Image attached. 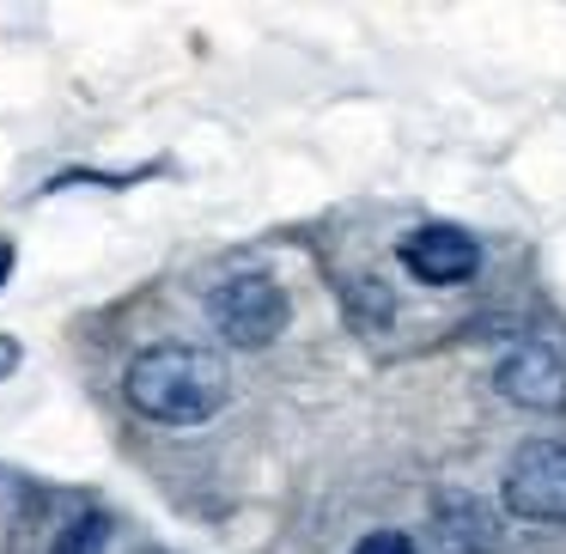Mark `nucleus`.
<instances>
[{
	"instance_id": "nucleus-1",
	"label": "nucleus",
	"mask_w": 566,
	"mask_h": 554,
	"mask_svg": "<svg viewBox=\"0 0 566 554\" xmlns=\"http://www.w3.org/2000/svg\"><path fill=\"white\" fill-rule=\"evenodd\" d=\"M226 396H232L226 359L196 342H153L123 372V403L153 427H201L226 408Z\"/></svg>"
},
{
	"instance_id": "nucleus-2",
	"label": "nucleus",
	"mask_w": 566,
	"mask_h": 554,
	"mask_svg": "<svg viewBox=\"0 0 566 554\" xmlns=\"http://www.w3.org/2000/svg\"><path fill=\"white\" fill-rule=\"evenodd\" d=\"M208 323L220 330L226 347L262 354V347H274L286 335L293 299H286V286L269 269H232L208 286Z\"/></svg>"
},
{
	"instance_id": "nucleus-3",
	"label": "nucleus",
	"mask_w": 566,
	"mask_h": 554,
	"mask_svg": "<svg viewBox=\"0 0 566 554\" xmlns=\"http://www.w3.org/2000/svg\"><path fill=\"white\" fill-rule=\"evenodd\" d=\"M500 505L517 524H566V439H524L505 457Z\"/></svg>"
},
{
	"instance_id": "nucleus-4",
	"label": "nucleus",
	"mask_w": 566,
	"mask_h": 554,
	"mask_svg": "<svg viewBox=\"0 0 566 554\" xmlns=\"http://www.w3.org/2000/svg\"><path fill=\"white\" fill-rule=\"evenodd\" d=\"M396 262H402L408 281L432 286V293H457V286L481 281L488 250H481V238L457 220H420L396 238Z\"/></svg>"
},
{
	"instance_id": "nucleus-5",
	"label": "nucleus",
	"mask_w": 566,
	"mask_h": 554,
	"mask_svg": "<svg viewBox=\"0 0 566 554\" xmlns=\"http://www.w3.org/2000/svg\"><path fill=\"white\" fill-rule=\"evenodd\" d=\"M493 390L524 415H566V354L542 335H524L493 359Z\"/></svg>"
},
{
	"instance_id": "nucleus-6",
	"label": "nucleus",
	"mask_w": 566,
	"mask_h": 554,
	"mask_svg": "<svg viewBox=\"0 0 566 554\" xmlns=\"http://www.w3.org/2000/svg\"><path fill=\"white\" fill-rule=\"evenodd\" d=\"M439 536L451 554H488L493 530H488V512L469 493H439Z\"/></svg>"
},
{
	"instance_id": "nucleus-7",
	"label": "nucleus",
	"mask_w": 566,
	"mask_h": 554,
	"mask_svg": "<svg viewBox=\"0 0 566 554\" xmlns=\"http://www.w3.org/2000/svg\"><path fill=\"white\" fill-rule=\"evenodd\" d=\"M342 293H347V311H354V323H366V330H384V323L396 317V293L378 281V274H354Z\"/></svg>"
},
{
	"instance_id": "nucleus-8",
	"label": "nucleus",
	"mask_w": 566,
	"mask_h": 554,
	"mask_svg": "<svg viewBox=\"0 0 566 554\" xmlns=\"http://www.w3.org/2000/svg\"><path fill=\"white\" fill-rule=\"evenodd\" d=\"M50 554H111V518L104 512H74L55 530Z\"/></svg>"
},
{
	"instance_id": "nucleus-9",
	"label": "nucleus",
	"mask_w": 566,
	"mask_h": 554,
	"mask_svg": "<svg viewBox=\"0 0 566 554\" xmlns=\"http://www.w3.org/2000/svg\"><path fill=\"white\" fill-rule=\"evenodd\" d=\"M347 554H420V548H415V536H402V530H366Z\"/></svg>"
},
{
	"instance_id": "nucleus-10",
	"label": "nucleus",
	"mask_w": 566,
	"mask_h": 554,
	"mask_svg": "<svg viewBox=\"0 0 566 554\" xmlns=\"http://www.w3.org/2000/svg\"><path fill=\"white\" fill-rule=\"evenodd\" d=\"M19 359H25V347H19L13 335H0V378H13V372H19Z\"/></svg>"
},
{
	"instance_id": "nucleus-11",
	"label": "nucleus",
	"mask_w": 566,
	"mask_h": 554,
	"mask_svg": "<svg viewBox=\"0 0 566 554\" xmlns=\"http://www.w3.org/2000/svg\"><path fill=\"white\" fill-rule=\"evenodd\" d=\"M13 269H19V244L13 238H0V286L13 281Z\"/></svg>"
}]
</instances>
